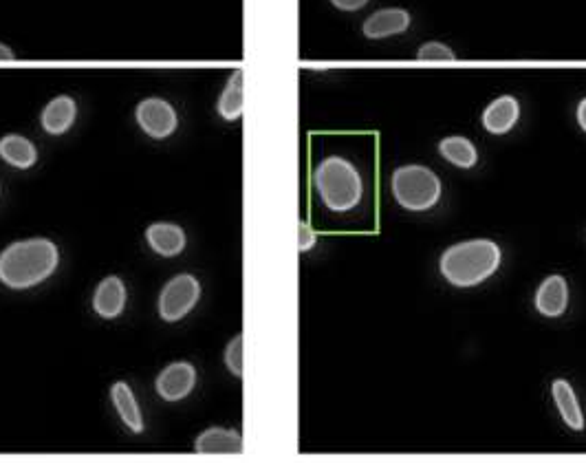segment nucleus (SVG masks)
<instances>
[{
    "mask_svg": "<svg viewBox=\"0 0 586 463\" xmlns=\"http://www.w3.org/2000/svg\"><path fill=\"white\" fill-rule=\"evenodd\" d=\"M0 159L5 161L7 166H12L16 170H29L36 166L38 161V148L34 146L31 139L9 133L5 137H0Z\"/></svg>",
    "mask_w": 586,
    "mask_h": 463,
    "instance_id": "15",
    "label": "nucleus"
},
{
    "mask_svg": "<svg viewBox=\"0 0 586 463\" xmlns=\"http://www.w3.org/2000/svg\"><path fill=\"white\" fill-rule=\"evenodd\" d=\"M126 285L119 276H106L104 281L97 283L93 294L95 314L104 320H115L124 314L126 309Z\"/></svg>",
    "mask_w": 586,
    "mask_h": 463,
    "instance_id": "8",
    "label": "nucleus"
},
{
    "mask_svg": "<svg viewBox=\"0 0 586 463\" xmlns=\"http://www.w3.org/2000/svg\"><path fill=\"white\" fill-rule=\"evenodd\" d=\"M410 14L401 7H386L371 14L362 25L364 36L368 40H384L390 36H399L410 27Z\"/></svg>",
    "mask_w": 586,
    "mask_h": 463,
    "instance_id": "10",
    "label": "nucleus"
},
{
    "mask_svg": "<svg viewBox=\"0 0 586 463\" xmlns=\"http://www.w3.org/2000/svg\"><path fill=\"white\" fill-rule=\"evenodd\" d=\"M503 252L490 239H470L450 245L441 254L439 269L454 287H476L494 276L501 267Z\"/></svg>",
    "mask_w": 586,
    "mask_h": 463,
    "instance_id": "2",
    "label": "nucleus"
},
{
    "mask_svg": "<svg viewBox=\"0 0 586 463\" xmlns=\"http://www.w3.org/2000/svg\"><path fill=\"white\" fill-rule=\"evenodd\" d=\"M146 243L155 254L164 258H175L186 250L188 239L181 225L157 221V223H150L146 228Z\"/></svg>",
    "mask_w": 586,
    "mask_h": 463,
    "instance_id": "11",
    "label": "nucleus"
},
{
    "mask_svg": "<svg viewBox=\"0 0 586 463\" xmlns=\"http://www.w3.org/2000/svg\"><path fill=\"white\" fill-rule=\"evenodd\" d=\"M60 265L58 245L45 236L23 239L9 243L0 252V283L23 292L40 283H45L49 276L56 274Z\"/></svg>",
    "mask_w": 586,
    "mask_h": 463,
    "instance_id": "1",
    "label": "nucleus"
},
{
    "mask_svg": "<svg viewBox=\"0 0 586 463\" xmlns=\"http://www.w3.org/2000/svg\"><path fill=\"white\" fill-rule=\"evenodd\" d=\"M536 311L545 318H560L569 307V283L564 276L551 274L540 283L536 298Z\"/></svg>",
    "mask_w": 586,
    "mask_h": 463,
    "instance_id": "9",
    "label": "nucleus"
},
{
    "mask_svg": "<svg viewBox=\"0 0 586 463\" xmlns=\"http://www.w3.org/2000/svg\"><path fill=\"white\" fill-rule=\"evenodd\" d=\"M313 183H316L322 203L331 212H351L360 206L364 197L362 175L349 159L338 155L320 161L313 172Z\"/></svg>",
    "mask_w": 586,
    "mask_h": 463,
    "instance_id": "3",
    "label": "nucleus"
},
{
    "mask_svg": "<svg viewBox=\"0 0 586 463\" xmlns=\"http://www.w3.org/2000/svg\"><path fill=\"white\" fill-rule=\"evenodd\" d=\"M197 386V369L190 362H172L157 375L155 389L161 400L181 402Z\"/></svg>",
    "mask_w": 586,
    "mask_h": 463,
    "instance_id": "7",
    "label": "nucleus"
},
{
    "mask_svg": "<svg viewBox=\"0 0 586 463\" xmlns=\"http://www.w3.org/2000/svg\"><path fill=\"white\" fill-rule=\"evenodd\" d=\"M439 153L441 157L450 161L452 166L457 168H474L479 164V150L470 142L468 137H461V135H452V137H443L439 142Z\"/></svg>",
    "mask_w": 586,
    "mask_h": 463,
    "instance_id": "19",
    "label": "nucleus"
},
{
    "mask_svg": "<svg viewBox=\"0 0 586 463\" xmlns=\"http://www.w3.org/2000/svg\"><path fill=\"white\" fill-rule=\"evenodd\" d=\"M75 117H78V104L71 95H56L40 113L42 131L51 137L69 133L75 124Z\"/></svg>",
    "mask_w": 586,
    "mask_h": 463,
    "instance_id": "14",
    "label": "nucleus"
},
{
    "mask_svg": "<svg viewBox=\"0 0 586 463\" xmlns=\"http://www.w3.org/2000/svg\"><path fill=\"white\" fill-rule=\"evenodd\" d=\"M417 58L419 60H457V53H454L448 45H443V42L432 40L419 47Z\"/></svg>",
    "mask_w": 586,
    "mask_h": 463,
    "instance_id": "21",
    "label": "nucleus"
},
{
    "mask_svg": "<svg viewBox=\"0 0 586 463\" xmlns=\"http://www.w3.org/2000/svg\"><path fill=\"white\" fill-rule=\"evenodd\" d=\"M223 360H225L227 371H230L234 378H243V336L241 333L234 336V340L227 344Z\"/></svg>",
    "mask_w": 586,
    "mask_h": 463,
    "instance_id": "20",
    "label": "nucleus"
},
{
    "mask_svg": "<svg viewBox=\"0 0 586 463\" xmlns=\"http://www.w3.org/2000/svg\"><path fill=\"white\" fill-rule=\"evenodd\" d=\"M194 452L197 455H241L243 437L234 428L212 426L194 441Z\"/></svg>",
    "mask_w": 586,
    "mask_h": 463,
    "instance_id": "12",
    "label": "nucleus"
},
{
    "mask_svg": "<svg viewBox=\"0 0 586 463\" xmlns=\"http://www.w3.org/2000/svg\"><path fill=\"white\" fill-rule=\"evenodd\" d=\"M111 402L115 406L117 415L122 417V422L128 426L130 433H144V417H141V408L135 400L133 389L126 382H115L111 386Z\"/></svg>",
    "mask_w": 586,
    "mask_h": 463,
    "instance_id": "16",
    "label": "nucleus"
},
{
    "mask_svg": "<svg viewBox=\"0 0 586 463\" xmlns=\"http://www.w3.org/2000/svg\"><path fill=\"white\" fill-rule=\"evenodd\" d=\"M390 190L401 208L408 212H426L441 199V179L434 170L421 164L399 166L390 179Z\"/></svg>",
    "mask_w": 586,
    "mask_h": 463,
    "instance_id": "4",
    "label": "nucleus"
},
{
    "mask_svg": "<svg viewBox=\"0 0 586 463\" xmlns=\"http://www.w3.org/2000/svg\"><path fill=\"white\" fill-rule=\"evenodd\" d=\"M575 120H578V126L586 133V98L578 104V109H575Z\"/></svg>",
    "mask_w": 586,
    "mask_h": 463,
    "instance_id": "24",
    "label": "nucleus"
},
{
    "mask_svg": "<svg viewBox=\"0 0 586 463\" xmlns=\"http://www.w3.org/2000/svg\"><path fill=\"white\" fill-rule=\"evenodd\" d=\"M216 113L225 122H238L243 117V71H234L223 86L216 102Z\"/></svg>",
    "mask_w": 586,
    "mask_h": 463,
    "instance_id": "18",
    "label": "nucleus"
},
{
    "mask_svg": "<svg viewBox=\"0 0 586 463\" xmlns=\"http://www.w3.org/2000/svg\"><path fill=\"white\" fill-rule=\"evenodd\" d=\"M551 395H553V402H556V406H558L562 422L567 424L571 430H582L584 428V413H582L578 397H575L573 386L567 380H556L551 384Z\"/></svg>",
    "mask_w": 586,
    "mask_h": 463,
    "instance_id": "17",
    "label": "nucleus"
},
{
    "mask_svg": "<svg viewBox=\"0 0 586 463\" xmlns=\"http://www.w3.org/2000/svg\"><path fill=\"white\" fill-rule=\"evenodd\" d=\"M371 0H331V5L340 12H360Z\"/></svg>",
    "mask_w": 586,
    "mask_h": 463,
    "instance_id": "23",
    "label": "nucleus"
},
{
    "mask_svg": "<svg viewBox=\"0 0 586 463\" xmlns=\"http://www.w3.org/2000/svg\"><path fill=\"white\" fill-rule=\"evenodd\" d=\"M16 56H14V51L9 49L7 45H3V42H0V62H12Z\"/></svg>",
    "mask_w": 586,
    "mask_h": 463,
    "instance_id": "25",
    "label": "nucleus"
},
{
    "mask_svg": "<svg viewBox=\"0 0 586 463\" xmlns=\"http://www.w3.org/2000/svg\"><path fill=\"white\" fill-rule=\"evenodd\" d=\"M520 120V104L514 95H501V98L492 100L485 106L481 115V124L487 133L492 135H505Z\"/></svg>",
    "mask_w": 586,
    "mask_h": 463,
    "instance_id": "13",
    "label": "nucleus"
},
{
    "mask_svg": "<svg viewBox=\"0 0 586 463\" xmlns=\"http://www.w3.org/2000/svg\"><path fill=\"white\" fill-rule=\"evenodd\" d=\"M316 243H318L316 230H311L309 223L300 221L298 223V250L300 252H309V250H313V247H316Z\"/></svg>",
    "mask_w": 586,
    "mask_h": 463,
    "instance_id": "22",
    "label": "nucleus"
},
{
    "mask_svg": "<svg viewBox=\"0 0 586 463\" xmlns=\"http://www.w3.org/2000/svg\"><path fill=\"white\" fill-rule=\"evenodd\" d=\"M199 298L201 283L197 281V276L179 274L170 278L159 294V318L166 322H179L199 305Z\"/></svg>",
    "mask_w": 586,
    "mask_h": 463,
    "instance_id": "5",
    "label": "nucleus"
},
{
    "mask_svg": "<svg viewBox=\"0 0 586 463\" xmlns=\"http://www.w3.org/2000/svg\"><path fill=\"white\" fill-rule=\"evenodd\" d=\"M135 122L150 139H168L177 133L179 115L168 100L146 98L135 106Z\"/></svg>",
    "mask_w": 586,
    "mask_h": 463,
    "instance_id": "6",
    "label": "nucleus"
}]
</instances>
